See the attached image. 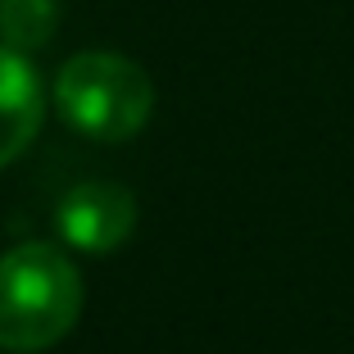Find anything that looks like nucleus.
Here are the masks:
<instances>
[{
    "instance_id": "f257e3e1",
    "label": "nucleus",
    "mask_w": 354,
    "mask_h": 354,
    "mask_svg": "<svg viewBox=\"0 0 354 354\" xmlns=\"http://www.w3.org/2000/svg\"><path fill=\"white\" fill-rule=\"evenodd\" d=\"M82 277L59 245L23 241L0 254V350L41 354L77 327Z\"/></svg>"
},
{
    "instance_id": "f03ea898",
    "label": "nucleus",
    "mask_w": 354,
    "mask_h": 354,
    "mask_svg": "<svg viewBox=\"0 0 354 354\" xmlns=\"http://www.w3.org/2000/svg\"><path fill=\"white\" fill-rule=\"evenodd\" d=\"M55 109L73 132L118 146L132 141L155 114V82L118 50H82L55 73Z\"/></svg>"
},
{
    "instance_id": "7ed1b4c3",
    "label": "nucleus",
    "mask_w": 354,
    "mask_h": 354,
    "mask_svg": "<svg viewBox=\"0 0 354 354\" xmlns=\"http://www.w3.org/2000/svg\"><path fill=\"white\" fill-rule=\"evenodd\" d=\"M136 196L123 182H77L55 209L59 236L82 254H109L136 232Z\"/></svg>"
},
{
    "instance_id": "20e7f679",
    "label": "nucleus",
    "mask_w": 354,
    "mask_h": 354,
    "mask_svg": "<svg viewBox=\"0 0 354 354\" xmlns=\"http://www.w3.org/2000/svg\"><path fill=\"white\" fill-rule=\"evenodd\" d=\"M46 118V91L23 50L0 46V168H10L37 141Z\"/></svg>"
},
{
    "instance_id": "39448f33",
    "label": "nucleus",
    "mask_w": 354,
    "mask_h": 354,
    "mask_svg": "<svg viewBox=\"0 0 354 354\" xmlns=\"http://www.w3.org/2000/svg\"><path fill=\"white\" fill-rule=\"evenodd\" d=\"M59 28V0H0V46L41 50Z\"/></svg>"
}]
</instances>
